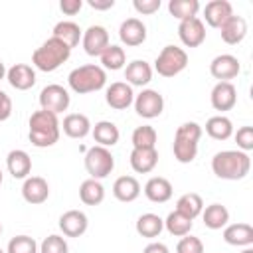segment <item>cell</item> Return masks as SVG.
Listing matches in <instances>:
<instances>
[{
    "label": "cell",
    "mask_w": 253,
    "mask_h": 253,
    "mask_svg": "<svg viewBox=\"0 0 253 253\" xmlns=\"http://www.w3.org/2000/svg\"><path fill=\"white\" fill-rule=\"evenodd\" d=\"M28 138L38 148L53 146L59 140V121H57V115H53L49 111H43V109L32 113Z\"/></svg>",
    "instance_id": "7a4b0ae2"
},
{
    "label": "cell",
    "mask_w": 253,
    "mask_h": 253,
    "mask_svg": "<svg viewBox=\"0 0 253 253\" xmlns=\"http://www.w3.org/2000/svg\"><path fill=\"white\" fill-rule=\"evenodd\" d=\"M132 6L138 14H154L160 10V0H134Z\"/></svg>",
    "instance_id": "ee69618b"
},
{
    "label": "cell",
    "mask_w": 253,
    "mask_h": 253,
    "mask_svg": "<svg viewBox=\"0 0 253 253\" xmlns=\"http://www.w3.org/2000/svg\"><path fill=\"white\" fill-rule=\"evenodd\" d=\"M144 196L154 204H164L172 198V184L162 176H152L144 184Z\"/></svg>",
    "instance_id": "603a6c76"
},
{
    "label": "cell",
    "mask_w": 253,
    "mask_h": 253,
    "mask_svg": "<svg viewBox=\"0 0 253 253\" xmlns=\"http://www.w3.org/2000/svg\"><path fill=\"white\" fill-rule=\"evenodd\" d=\"M119 38L128 47L140 45L146 40V26L138 18H126L119 28Z\"/></svg>",
    "instance_id": "9a60e30c"
},
{
    "label": "cell",
    "mask_w": 253,
    "mask_h": 253,
    "mask_svg": "<svg viewBox=\"0 0 253 253\" xmlns=\"http://www.w3.org/2000/svg\"><path fill=\"white\" fill-rule=\"evenodd\" d=\"M239 69H241L239 59L235 55H229V53H221V55L213 57L210 63V73L219 81H229V79L237 77Z\"/></svg>",
    "instance_id": "4fadbf2b"
},
{
    "label": "cell",
    "mask_w": 253,
    "mask_h": 253,
    "mask_svg": "<svg viewBox=\"0 0 253 253\" xmlns=\"http://www.w3.org/2000/svg\"><path fill=\"white\" fill-rule=\"evenodd\" d=\"M198 10H200V2L198 0H170L168 2V12L174 18H178L180 22L196 18Z\"/></svg>",
    "instance_id": "e575fe53"
},
{
    "label": "cell",
    "mask_w": 253,
    "mask_h": 253,
    "mask_svg": "<svg viewBox=\"0 0 253 253\" xmlns=\"http://www.w3.org/2000/svg\"><path fill=\"white\" fill-rule=\"evenodd\" d=\"M233 16V8L227 0H211L206 4L204 8V18L208 22V26L211 28H221L229 18Z\"/></svg>",
    "instance_id": "ac0fdd59"
},
{
    "label": "cell",
    "mask_w": 253,
    "mask_h": 253,
    "mask_svg": "<svg viewBox=\"0 0 253 253\" xmlns=\"http://www.w3.org/2000/svg\"><path fill=\"white\" fill-rule=\"evenodd\" d=\"M115 168V156L105 146H91L85 152V170L93 180L107 178Z\"/></svg>",
    "instance_id": "8992f818"
},
{
    "label": "cell",
    "mask_w": 253,
    "mask_h": 253,
    "mask_svg": "<svg viewBox=\"0 0 253 253\" xmlns=\"http://www.w3.org/2000/svg\"><path fill=\"white\" fill-rule=\"evenodd\" d=\"M79 198H81V202L85 206H99L105 200V188H103V184L99 180L89 178V180L81 182V186H79Z\"/></svg>",
    "instance_id": "f546056e"
},
{
    "label": "cell",
    "mask_w": 253,
    "mask_h": 253,
    "mask_svg": "<svg viewBox=\"0 0 253 253\" xmlns=\"http://www.w3.org/2000/svg\"><path fill=\"white\" fill-rule=\"evenodd\" d=\"M91 132H93L95 142L99 146H105V148L115 146L119 142V136H121L117 125L111 123V121H99V123H95V126L91 128Z\"/></svg>",
    "instance_id": "4316f807"
},
{
    "label": "cell",
    "mask_w": 253,
    "mask_h": 253,
    "mask_svg": "<svg viewBox=\"0 0 253 253\" xmlns=\"http://www.w3.org/2000/svg\"><path fill=\"white\" fill-rule=\"evenodd\" d=\"M223 239L235 247H249L253 243V227L249 223H231L223 229Z\"/></svg>",
    "instance_id": "cb8c5ba5"
},
{
    "label": "cell",
    "mask_w": 253,
    "mask_h": 253,
    "mask_svg": "<svg viewBox=\"0 0 253 253\" xmlns=\"http://www.w3.org/2000/svg\"><path fill=\"white\" fill-rule=\"evenodd\" d=\"M162 229H164V219L156 213H142L136 219V233L146 237V239L158 237Z\"/></svg>",
    "instance_id": "4dcf8cb0"
},
{
    "label": "cell",
    "mask_w": 253,
    "mask_h": 253,
    "mask_svg": "<svg viewBox=\"0 0 253 253\" xmlns=\"http://www.w3.org/2000/svg\"><path fill=\"white\" fill-rule=\"evenodd\" d=\"M178 36H180V42L186 47H198L206 40V26L198 16L190 18V20H184L178 26Z\"/></svg>",
    "instance_id": "8fae6325"
},
{
    "label": "cell",
    "mask_w": 253,
    "mask_h": 253,
    "mask_svg": "<svg viewBox=\"0 0 253 253\" xmlns=\"http://www.w3.org/2000/svg\"><path fill=\"white\" fill-rule=\"evenodd\" d=\"M69 247H67V241L61 237V235H47L42 245H40V253H67Z\"/></svg>",
    "instance_id": "ab89813d"
},
{
    "label": "cell",
    "mask_w": 253,
    "mask_h": 253,
    "mask_svg": "<svg viewBox=\"0 0 253 253\" xmlns=\"http://www.w3.org/2000/svg\"><path fill=\"white\" fill-rule=\"evenodd\" d=\"M6 166H8V172L18 178V180H26L28 174L32 172V158L26 150H10L8 156H6Z\"/></svg>",
    "instance_id": "d6986e66"
},
{
    "label": "cell",
    "mask_w": 253,
    "mask_h": 253,
    "mask_svg": "<svg viewBox=\"0 0 253 253\" xmlns=\"http://www.w3.org/2000/svg\"><path fill=\"white\" fill-rule=\"evenodd\" d=\"M202 136V126L198 123H184L176 128V134L174 138H184V140H194L198 142Z\"/></svg>",
    "instance_id": "b9f144b4"
},
{
    "label": "cell",
    "mask_w": 253,
    "mask_h": 253,
    "mask_svg": "<svg viewBox=\"0 0 253 253\" xmlns=\"http://www.w3.org/2000/svg\"><path fill=\"white\" fill-rule=\"evenodd\" d=\"M210 101H211V107L215 111H229L235 107L237 103V89L231 81H217L215 87L211 89V95H210Z\"/></svg>",
    "instance_id": "7c38bea8"
},
{
    "label": "cell",
    "mask_w": 253,
    "mask_h": 253,
    "mask_svg": "<svg viewBox=\"0 0 253 253\" xmlns=\"http://www.w3.org/2000/svg\"><path fill=\"white\" fill-rule=\"evenodd\" d=\"M125 79L128 85H136V87H142L146 83H150L152 79V67L150 63H146L144 59H134L126 65L125 69Z\"/></svg>",
    "instance_id": "d4e9b609"
},
{
    "label": "cell",
    "mask_w": 253,
    "mask_h": 253,
    "mask_svg": "<svg viewBox=\"0 0 253 253\" xmlns=\"http://www.w3.org/2000/svg\"><path fill=\"white\" fill-rule=\"evenodd\" d=\"M132 103L136 115H140L142 119H156L164 111V97L154 89H142Z\"/></svg>",
    "instance_id": "ba28073f"
},
{
    "label": "cell",
    "mask_w": 253,
    "mask_h": 253,
    "mask_svg": "<svg viewBox=\"0 0 253 253\" xmlns=\"http://www.w3.org/2000/svg\"><path fill=\"white\" fill-rule=\"evenodd\" d=\"M0 233H2V223H0Z\"/></svg>",
    "instance_id": "f5cc1de1"
},
{
    "label": "cell",
    "mask_w": 253,
    "mask_h": 253,
    "mask_svg": "<svg viewBox=\"0 0 253 253\" xmlns=\"http://www.w3.org/2000/svg\"><path fill=\"white\" fill-rule=\"evenodd\" d=\"M202 217L208 229H221L229 221V211L221 204H210L206 210H202Z\"/></svg>",
    "instance_id": "83f0119b"
},
{
    "label": "cell",
    "mask_w": 253,
    "mask_h": 253,
    "mask_svg": "<svg viewBox=\"0 0 253 253\" xmlns=\"http://www.w3.org/2000/svg\"><path fill=\"white\" fill-rule=\"evenodd\" d=\"M6 71H8V69H6V67H4V63L0 61V81H2L4 77H6Z\"/></svg>",
    "instance_id": "681fc988"
},
{
    "label": "cell",
    "mask_w": 253,
    "mask_h": 253,
    "mask_svg": "<svg viewBox=\"0 0 253 253\" xmlns=\"http://www.w3.org/2000/svg\"><path fill=\"white\" fill-rule=\"evenodd\" d=\"M81 8H83V0H61L59 2V10L67 16H75Z\"/></svg>",
    "instance_id": "f6af8a7d"
},
{
    "label": "cell",
    "mask_w": 253,
    "mask_h": 253,
    "mask_svg": "<svg viewBox=\"0 0 253 253\" xmlns=\"http://www.w3.org/2000/svg\"><path fill=\"white\" fill-rule=\"evenodd\" d=\"M81 43L87 55H101L109 47V32L103 26H89L81 36Z\"/></svg>",
    "instance_id": "30bf717a"
},
{
    "label": "cell",
    "mask_w": 253,
    "mask_h": 253,
    "mask_svg": "<svg viewBox=\"0 0 253 253\" xmlns=\"http://www.w3.org/2000/svg\"><path fill=\"white\" fill-rule=\"evenodd\" d=\"M12 115V99L0 89V121H6Z\"/></svg>",
    "instance_id": "bcb514c9"
},
{
    "label": "cell",
    "mask_w": 253,
    "mask_h": 253,
    "mask_svg": "<svg viewBox=\"0 0 253 253\" xmlns=\"http://www.w3.org/2000/svg\"><path fill=\"white\" fill-rule=\"evenodd\" d=\"M221 40L229 45H237L239 42H243V38L247 36V22L243 16H231L221 28Z\"/></svg>",
    "instance_id": "44dd1931"
},
{
    "label": "cell",
    "mask_w": 253,
    "mask_h": 253,
    "mask_svg": "<svg viewBox=\"0 0 253 253\" xmlns=\"http://www.w3.org/2000/svg\"><path fill=\"white\" fill-rule=\"evenodd\" d=\"M105 101L111 109L115 111H125L132 105L134 101V93H132V87L125 81H115L107 87V93H105Z\"/></svg>",
    "instance_id": "9c48e42d"
},
{
    "label": "cell",
    "mask_w": 253,
    "mask_h": 253,
    "mask_svg": "<svg viewBox=\"0 0 253 253\" xmlns=\"http://www.w3.org/2000/svg\"><path fill=\"white\" fill-rule=\"evenodd\" d=\"M0 186H2V170H0Z\"/></svg>",
    "instance_id": "816d5d0a"
},
{
    "label": "cell",
    "mask_w": 253,
    "mask_h": 253,
    "mask_svg": "<svg viewBox=\"0 0 253 253\" xmlns=\"http://www.w3.org/2000/svg\"><path fill=\"white\" fill-rule=\"evenodd\" d=\"M71 103V97L67 93L65 87L57 85V83H51V85H45L40 93V105L43 111H49L53 115H59L63 111H67Z\"/></svg>",
    "instance_id": "52a82bcc"
},
{
    "label": "cell",
    "mask_w": 253,
    "mask_h": 253,
    "mask_svg": "<svg viewBox=\"0 0 253 253\" xmlns=\"http://www.w3.org/2000/svg\"><path fill=\"white\" fill-rule=\"evenodd\" d=\"M192 223H194V219L182 215V213L176 211V210L170 211L168 217L164 219V227L168 229L170 235H176V237H184V235H188V233L192 231Z\"/></svg>",
    "instance_id": "836d02e7"
},
{
    "label": "cell",
    "mask_w": 253,
    "mask_h": 253,
    "mask_svg": "<svg viewBox=\"0 0 253 253\" xmlns=\"http://www.w3.org/2000/svg\"><path fill=\"white\" fill-rule=\"evenodd\" d=\"M113 196L119 200V202H134L138 196H140V184L134 176H121L115 180L113 184Z\"/></svg>",
    "instance_id": "7402d4cb"
},
{
    "label": "cell",
    "mask_w": 253,
    "mask_h": 253,
    "mask_svg": "<svg viewBox=\"0 0 253 253\" xmlns=\"http://www.w3.org/2000/svg\"><path fill=\"white\" fill-rule=\"evenodd\" d=\"M130 166L138 174H148L158 164V152L156 148H132L130 152Z\"/></svg>",
    "instance_id": "ffe728a7"
},
{
    "label": "cell",
    "mask_w": 253,
    "mask_h": 253,
    "mask_svg": "<svg viewBox=\"0 0 253 253\" xmlns=\"http://www.w3.org/2000/svg\"><path fill=\"white\" fill-rule=\"evenodd\" d=\"M81 36H83V32H81V28L75 22H67V20L65 22H57L55 28H53V38L63 42L69 49H73L79 43Z\"/></svg>",
    "instance_id": "f1b7e54d"
},
{
    "label": "cell",
    "mask_w": 253,
    "mask_h": 253,
    "mask_svg": "<svg viewBox=\"0 0 253 253\" xmlns=\"http://www.w3.org/2000/svg\"><path fill=\"white\" fill-rule=\"evenodd\" d=\"M93 10H109L115 6V0H89L87 2Z\"/></svg>",
    "instance_id": "7dc6e473"
},
{
    "label": "cell",
    "mask_w": 253,
    "mask_h": 253,
    "mask_svg": "<svg viewBox=\"0 0 253 253\" xmlns=\"http://www.w3.org/2000/svg\"><path fill=\"white\" fill-rule=\"evenodd\" d=\"M22 196L28 204H43L49 198V186L42 176H28L22 186Z\"/></svg>",
    "instance_id": "e0dca14e"
},
{
    "label": "cell",
    "mask_w": 253,
    "mask_h": 253,
    "mask_svg": "<svg viewBox=\"0 0 253 253\" xmlns=\"http://www.w3.org/2000/svg\"><path fill=\"white\" fill-rule=\"evenodd\" d=\"M251 158L241 150H221L211 158V170L221 180H243L249 174Z\"/></svg>",
    "instance_id": "6da1fadb"
},
{
    "label": "cell",
    "mask_w": 253,
    "mask_h": 253,
    "mask_svg": "<svg viewBox=\"0 0 253 253\" xmlns=\"http://www.w3.org/2000/svg\"><path fill=\"white\" fill-rule=\"evenodd\" d=\"M235 142L241 148V152L253 150V126H241V128H237Z\"/></svg>",
    "instance_id": "7bdbcfd3"
},
{
    "label": "cell",
    "mask_w": 253,
    "mask_h": 253,
    "mask_svg": "<svg viewBox=\"0 0 253 253\" xmlns=\"http://www.w3.org/2000/svg\"><path fill=\"white\" fill-rule=\"evenodd\" d=\"M71 55V49L59 42L57 38H49L45 40L34 53H32V63L40 69V71H45V73H51L55 71L59 65H63Z\"/></svg>",
    "instance_id": "3957f363"
},
{
    "label": "cell",
    "mask_w": 253,
    "mask_h": 253,
    "mask_svg": "<svg viewBox=\"0 0 253 253\" xmlns=\"http://www.w3.org/2000/svg\"><path fill=\"white\" fill-rule=\"evenodd\" d=\"M174 158L182 164H188L196 158L198 154V142L194 140H184V138H174Z\"/></svg>",
    "instance_id": "74e56055"
},
{
    "label": "cell",
    "mask_w": 253,
    "mask_h": 253,
    "mask_svg": "<svg viewBox=\"0 0 253 253\" xmlns=\"http://www.w3.org/2000/svg\"><path fill=\"white\" fill-rule=\"evenodd\" d=\"M188 65V53L178 45H164L154 61V69L162 77H174Z\"/></svg>",
    "instance_id": "5b68a950"
},
{
    "label": "cell",
    "mask_w": 253,
    "mask_h": 253,
    "mask_svg": "<svg viewBox=\"0 0 253 253\" xmlns=\"http://www.w3.org/2000/svg\"><path fill=\"white\" fill-rule=\"evenodd\" d=\"M89 227L87 215L79 210H69L59 217V229L65 237H81Z\"/></svg>",
    "instance_id": "5bb4252c"
},
{
    "label": "cell",
    "mask_w": 253,
    "mask_h": 253,
    "mask_svg": "<svg viewBox=\"0 0 253 253\" xmlns=\"http://www.w3.org/2000/svg\"><path fill=\"white\" fill-rule=\"evenodd\" d=\"M206 132L213 138V140H227L231 134H233V125L227 117L223 115H217V117H211L208 119L206 123Z\"/></svg>",
    "instance_id": "d6a6232c"
},
{
    "label": "cell",
    "mask_w": 253,
    "mask_h": 253,
    "mask_svg": "<svg viewBox=\"0 0 253 253\" xmlns=\"http://www.w3.org/2000/svg\"><path fill=\"white\" fill-rule=\"evenodd\" d=\"M63 132L69 136V138H85L89 132H91V123L85 115L81 113H71L63 119V125H61Z\"/></svg>",
    "instance_id": "484cf974"
},
{
    "label": "cell",
    "mask_w": 253,
    "mask_h": 253,
    "mask_svg": "<svg viewBox=\"0 0 253 253\" xmlns=\"http://www.w3.org/2000/svg\"><path fill=\"white\" fill-rule=\"evenodd\" d=\"M67 83H69L71 91H75L79 95H85V93H93V91L103 89L105 83H107V73L101 65L87 63V65L75 67L69 73Z\"/></svg>",
    "instance_id": "277c9868"
},
{
    "label": "cell",
    "mask_w": 253,
    "mask_h": 253,
    "mask_svg": "<svg viewBox=\"0 0 253 253\" xmlns=\"http://www.w3.org/2000/svg\"><path fill=\"white\" fill-rule=\"evenodd\" d=\"M204 210V202H202V196L196 194V192H188L184 196L178 198L176 202V211H180L182 215L190 217V219H196Z\"/></svg>",
    "instance_id": "1f68e13d"
},
{
    "label": "cell",
    "mask_w": 253,
    "mask_h": 253,
    "mask_svg": "<svg viewBox=\"0 0 253 253\" xmlns=\"http://www.w3.org/2000/svg\"><path fill=\"white\" fill-rule=\"evenodd\" d=\"M241 253H253V249H251V247H245V249H243Z\"/></svg>",
    "instance_id": "f907efd6"
},
{
    "label": "cell",
    "mask_w": 253,
    "mask_h": 253,
    "mask_svg": "<svg viewBox=\"0 0 253 253\" xmlns=\"http://www.w3.org/2000/svg\"><path fill=\"white\" fill-rule=\"evenodd\" d=\"M6 79L16 91H28L36 85V71L32 69V65L16 63L6 71Z\"/></svg>",
    "instance_id": "2e32d148"
},
{
    "label": "cell",
    "mask_w": 253,
    "mask_h": 253,
    "mask_svg": "<svg viewBox=\"0 0 253 253\" xmlns=\"http://www.w3.org/2000/svg\"><path fill=\"white\" fill-rule=\"evenodd\" d=\"M99 57H101L103 69H111V71L121 69V67L125 65V61H126V53H125V49L119 47V45H113V43H109V47H107Z\"/></svg>",
    "instance_id": "8d00e7d4"
},
{
    "label": "cell",
    "mask_w": 253,
    "mask_h": 253,
    "mask_svg": "<svg viewBox=\"0 0 253 253\" xmlns=\"http://www.w3.org/2000/svg\"><path fill=\"white\" fill-rule=\"evenodd\" d=\"M176 253H204V243L200 237H194L188 233L178 241Z\"/></svg>",
    "instance_id": "60d3db41"
},
{
    "label": "cell",
    "mask_w": 253,
    "mask_h": 253,
    "mask_svg": "<svg viewBox=\"0 0 253 253\" xmlns=\"http://www.w3.org/2000/svg\"><path fill=\"white\" fill-rule=\"evenodd\" d=\"M156 138H158V134H156L154 126H150V125L136 126L130 136L132 148H156Z\"/></svg>",
    "instance_id": "d590c367"
},
{
    "label": "cell",
    "mask_w": 253,
    "mask_h": 253,
    "mask_svg": "<svg viewBox=\"0 0 253 253\" xmlns=\"http://www.w3.org/2000/svg\"><path fill=\"white\" fill-rule=\"evenodd\" d=\"M0 253H4V251H2V249H0Z\"/></svg>",
    "instance_id": "db71d44e"
},
{
    "label": "cell",
    "mask_w": 253,
    "mask_h": 253,
    "mask_svg": "<svg viewBox=\"0 0 253 253\" xmlns=\"http://www.w3.org/2000/svg\"><path fill=\"white\" fill-rule=\"evenodd\" d=\"M6 253H40V249H38V243H36L34 237H30V235H16V237L10 239Z\"/></svg>",
    "instance_id": "f35d334b"
},
{
    "label": "cell",
    "mask_w": 253,
    "mask_h": 253,
    "mask_svg": "<svg viewBox=\"0 0 253 253\" xmlns=\"http://www.w3.org/2000/svg\"><path fill=\"white\" fill-rule=\"evenodd\" d=\"M142 253H170L164 243H148Z\"/></svg>",
    "instance_id": "c3c4849f"
}]
</instances>
